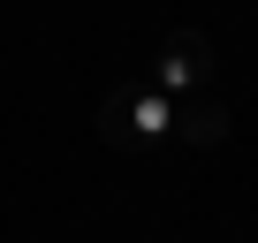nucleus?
Wrapping results in <instances>:
<instances>
[{
  "label": "nucleus",
  "mask_w": 258,
  "mask_h": 243,
  "mask_svg": "<svg viewBox=\"0 0 258 243\" xmlns=\"http://www.w3.org/2000/svg\"><path fill=\"white\" fill-rule=\"evenodd\" d=\"M152 91H167V99H182V91H220V53H213V38H205V31H175V38L160 46V61H152Z\"/></svg>",
  "instance_id": "f257e3e1"
},
{
  "label": "nucleus",
  "mask_w": 258,
  "mask_h": 243,
  "mask_svg": "<svg viewBox=\"0 0 258 243\" xmlns=\"http://www.w3.org/2000/svg\"><path fill=\"white\" fill-rule=\"evenodd\" d=\"M167 130H175V99L167 91H137V99H121V106L99 114V137L106 145H160Z\"/></svg>",
  "instance_id": "f03ea898"
},
{
  "label": "nucleus",
  "mask_w": 258,
  "mask_h": 243,
  "mask_svg": "<svg viewBox=\"0 0 258 243\" xmlns=\"http://www.w3.org/2000/svg\"><path fill=\"white\" fill-rule=\"evenodd\" d=\"M167 137L213 152V145L228 137V106H220V91H182V99H175V130H167Z\"/></svg>",
  "instance_id": "7ed1b4c3"
}]
</instances>
